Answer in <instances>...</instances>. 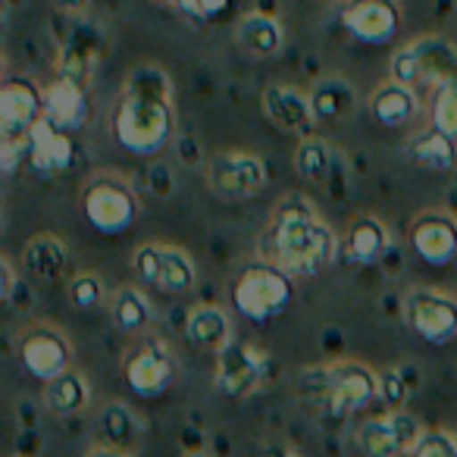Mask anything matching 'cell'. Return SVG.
Here are the masks:
<instances>
[{
    "mask_svg": "<svg viewBox=\"0 0 457 457\" xmlns=\"http://www.w3.org/2000/svg\"><path fill=\"white\" fill-rule=\"evenodd\" d=\"M110 132L122 151L154 157L176 132V88L160 63H138L126 72L113 110Z\"/></svg>",
    "mask_w": 457,
    "mask_h": 457,
    "instance_id": "1",
    "label": "cell"
},
{
    "mask_svg": "<svg viewBox=\"0 0 457 457\" xmlns=\"http://www.w3.org/2000/svg\"><path fill=\"white\" fill-rule=\"evenodd\" d=\"M261 251L267 261L279 263L295 279H313L342 257V238L320 216L311 197L288 191L270 213Z\"/></svg>",
    "mask_w": 457,
    "mask_h": 457,
    "instance_id": "2",
    "label": "cell"
},
{
    "mask_svg": "<svg viewBox=\"0 0 457 457\" xmlns=\"http://www.w3.org/2000/svg\"><path fill=\"white\" fill-rule=\"evenodd\" d=\"M304 398L326 417L361 413L379 401V370L361 357H336L329 363H313L298 373Z\"/></svg>",
    "mask_w": 457,
    "mask_h": 457,
    "instance_id": "3",
    "label": "cell"
},
{
    "mask_svg": "<svg viewBox=\"0 0 457 457\" xmlns=\"http://www.w3.org/2000/svg\"><path fill=\"white\" fill-rule=\"evenodd\" d=\"M292 301L295 276L267 257L245 263L232 282V307L251 323H270L282 317L292 307Z\"/></svg>",
    "mask_w": 457,
    "mask_h": 457,
    "instance_id": "4",
    "label": "cell"
},
{
    "mask_svg": "<svg viewBox=\"0 0 457 457\" xmlns=\"http://www.w3.org/2000/svg\"><path fill=\"white\" fill-rule=\"evenodd\" d=\"M79 204H82L88 226L97 228L101 236H122L135 226L141 213L138 191L116 170H101L85 179Z\"/></svg>",
    "mask_w": 457,
    "mask_h": 457,
    "instance_id": "5",
    "label": "cell"
},
{
    "mask_svg": "<svg viewBox=\"0 0 457 457\" xmlns=\"http://www.w3.org/2000/svg\"><path fill=\"white\" fill-rule=\"evenodd\" d=\"M122 379L141 398H160L179 379V354L163 336L145 332L122 354Z\"/></svg>",
    "mask_w": 457,
    "mask_h": 457,
    "instance_id": "6",
    "label": "cell"
},
{
    "mask_svg": "<svg viewBox=\"0 0 457 457\" xmlns=\"http://www.w3.org/2000/svg\"><path fill=\"white\" fill-rule=\"evenodd\" d=\"M388 76L413 88H436L438 82L457 76V45L445 35H420L395 54Z\"/></svg>",
    "mask_w": 457,
    "mask_h": 457,
    "instance_id": "7",
    "label": "cell"
},
{
    "mask_svg": "<svg viewBox=\"0 0 457 457\" xmlns=\"http://www.w3.org/2000/svg\"><path fill=\"white\" fill-rule=\"evenodd\" d=\"M132 267L145 286L163 295H188L197 286L195 257L170 242H141L132 254Z\"/></svg>",
    "mask_w": 457,
    "mask_h": 457,
    "instance_id": "8",
    "label": "cell"
},
{
    "mask_svg": "<svg viewBox=\"0 0 457 457\" xmlns=\"http://www.w3.org/2000/svg\"><path fill=\"white\" fill-rule=\"evenodd\" d=\"M16 351H20L22 370L38 382H47L70 370L72 354H76L66 329L51 320H32L22 326L16 336Z\"/></svg>",
    "mask_w": 457,
    "mask_h": 457,
    "instance_id": "9",
    "label": "cell"
},
{
    "mask_svg": "<svg viewBox=\"0 0 457 457\" xmlns=\"http://www.w3.org/2000/svg\"><path fill=\"white\" fill-rule=\"evenodd\" d=\"M404 323L413 336H420L429 345H448L457 338V295L448 288L417 286L401 301Z\"/></svg>",
    "mask_w": 457,
    "mask_h": 457,
    "instance_id": "10",
    "label": "cell"
},
{
    "mask_svg": "<svg viewBox=\"0 0 457 457\" xmlns=\"http://www.w3.org/2000/svg\"><path fill=\"white\" fill-rule=\"evenodd\" d=\"M270 376V357L251 342H228L216 351L213 388L222 398L242 401L263 388Z\"/></svg>",
    "mask_w": 457,
    "mask_h": 457,
    "instance_id": "11",
    "label": "cell"
},
{
    "mask_svg": "<svg viewBox=\"0 0 457 457\" xmlns=\"http://www.w3.org/2000/svg\"><path fill=\"white\" fill-rule=\"evenodd\" d=\"M267 163L254 151H222L207 163V185L222 201H248L267 188Z\"/></svg>",
    "mask_w": 457,
    "mask_h": 457,
    "instance_id": "12",
    "label": "cell"
},
{
    "mask_svg": "<svg viewBox=\"0 0 457 457\" xmlns=\"http://www.w3.org/2000/svg\"><path fill=\"white\" fill-rule=\"evenodd\" d=\"M423 432V420L413 417L407 407H401V411L386 407L376 417L363 420L361 429H357V442L367 451V457H411Z\"/></svg>",
    "mask_w": 457,
    "mask_h": 457,
    "instance_id": "13",
    "label": "cell"
},
{
    "mask_svg": "<svg viewBox=\"0 0 457 457\" xmlns=\"http://www.w3.org/2000/svg\"><path fill=\"white\" fill-rule=\"evenodd\" d=\"M407 245L426 267H448L457 261V216L448 210H423L407 226Z\"/></svg>",
    "mask_w": 457,
    "mask_h": 457,
    "instance_id": "14",
    "label": "cell"
},
{
    "mask_svg": "<svg viewBox=\"0 0 457 457\" xmlns=\"http://www.w3.org/2000/svg\"><path fill=\"white\" fill-rule=\"evenodd\" d=\"M41 120H45V91L32 79H4L0 85V138H32Z\"/></svg>",
    "mask_w": 457,
    "mask_h": 457,
    "instance_id": "15",
    "label": "cell"
},
{
    "mask_svg": "<svg viewBox=\"0 0 457 457\" xmlns=\"http://www.w3.org/2000/svg\"><path fill=\"white\" fill-rule=\"evenodd\" d=\"M401 4L398 0H345L342 26L361 45H386L401 29Z\"/></svg>",
    "mask_w": 457,
    "mask_h": 457,
    "instance_id": "16",
    "label": "cell"
},
{
    "mask_svg": "<svg viewBox=\"0 0 457 457\" xmlns=\"http://www.w3.org/2000/svg\"><path fill=\"white\" fill-rule=\"evenodd\" d=\"M392 251V228L376 213H357L342 238V261L351 267L379 263Z\"/></svg>",
    "mask_w": 457,
    "mask_h": 457,
    "instance_id": "17",
    "label": "cell"
},
{
    "mask_svg": "<svg viewBox=\"0 0 457 457\" xmlns=\"http://www.w3.org/2000/svg\"><path fill=\"white\" fill-rule=\"evenodd\" d=\"M261 104H263L267 120L288 135L307 138V135L313 132V126H317L311 95H301V91L292 88V85H267Z\"/></svg>",
    "mask_w": 457,
    "mask_h": 457,
    "instance_id": "18",
    "label": "cell"
},
{
    "mask_svg": "<svg viewBox=\"0 0 457 457\" xmlns=\"http://www.w3.org/2000/svg\"><path fill=\"white\" fill-rule=\"evenodd\" d=\"M292 166L304 182L311 185H326L332 188L336 182L348 179V163H345V154L336 145H329L326 138L317 135H307L301 138V145L292 154Z\"/></svg>",
    "mask_w": 457,
    "mask_h": 457,
    "instance_id": "19",
    "label": "cell"
},
{
    "mask_svg": "<svg viewBox=\"0 0 457 457\" xmlns=\"http://www.w3.org/2000/svg\"><path fill=\"white\" fill-rule=\"evenodd\" d=\"M45 120L76 135L88 122V88L66 76H54L45 88Z\"/></svg>",
    "mask_w": 457,
    "mask_h": 457,
    "instance_id": "20",
    "label": "cell"
},
{
    "mask_svg": "<svg viewBox=\"0 0 457 457\" xmlns=\"http://www.w3.org/2000/svg\"><path fill=\"white\" fill-rule=\"evenodd\" d=\"M22 267L38 282H60L72 270V251L57 232H38L22 248Z\"/></svg>",
    "mask_w": 457,
    "mask_h": 457,
    "instance_id": "21",
    "label": "cell"
},
{
    "mask_svg": "<svg viewBox=\"0 0 457 457\" xmlns=\"http://www.w3.org/2000/svg\"><path fill=\"white\" fill-rule=\"evenodd\" d=\"M101 57H104V45L97 38V32H91V26H79L72 29L63 51H60L57 76H66L82 85V88H91V79H95Z\"/></svg>",
    "mask_w": 457,
    "mask_h": 457,
    "instance_id": "22",
    "label": "cell"
},
{
    "mask_svg": "<svg viewBox=\"0 0 457 457\" xmlns=\"http://www.w3.org/2000/svg\"><path fill=\"white\" fill-rule=\"evenodd\" d=\"M76 160V145L72 135L57 129L54 122L41 120L32 132V154H29V166L41 176H60L66 172Z\"/></svg>",
    "mask_w": 457,
    "mask_h": 457,
    "instance_id": "23",
    "label": "cell"
},
{
    "mask_svg": "<svg viewBox=\"0 0 457 457\" xmlns=\"http://www.w3.org/2000/svg\"><path fill=\"white\" fill-rule=\"evenodd\" d=\"M41 404L47 407V413H54V417H60V420L85 413L91 404L88 376L79 367H70L60 376H54V379L41 382Z\"/></svg>",
    "mask_w": 457,
    "mask_h": 457,
    "instance_id": "24",
    "label": "cell"
},
{
    "mask_svg": "<svg viewBox=\"0 0 457 457\" xmlns=\"http://www.w3.org/2000/svg\"><path fill=\"white\" fill-rule=\"evenodd\" d=\"M107 313H110L113 329L129 338L145 336V332H151V326H154V304L141 286L113 288V292H110V301H107Z\"/></svg>",
    "mask_w": 457,
    "mask_h": 457,
    "instance_id": "25",
    "label": "cell"
},
{
    "mask_svg": "<svg viewBox=\"0 0 457 457\" xmlns=\"http://www.w3.org/2000/svg\"><path fill=\"white\" fill-rule=\"evenodd\" d=\"M236 45L254 60H273L286 47V29L270 13H245L236 26Z\"/></svg>",
    "mask_w": 457,
    "mask_h": 457,
    "instance_id": "26",
    "label": "cell"
},
{
    "mask_svg": "<svg viewBox=\"0 0 457 457\" xmlns=\"http://www.w3.org/2000/svg\"><path fill=\"white\" fill-rule=\"evenodd\" d=\"M370 113L379 126L386 129H404L420 113V97L413 85H404L388 76L379 88L370 95Z\"/></svg>",
    "mask_w": 457,
    "mask_h": 457,
    "instance_id": "27",
    "label": "cell"
},
{
    "mask_svg": "<svg viewBox=\"0 0 457 457\" xmlns=\"http://www.w3.org/2000/svg\"><path fill=\"white\" fill-rule=\"evenodd\" d=\"M404 154L411 163L423 166L432 172H451L457 170V138L445 135L442 129H436L429 122V129H420L407 138Z\"/></svg>",
    "mask_w": 457,
    "mask_h": 457,
    "instance_id": "28",
    "label": "cell"
},
{
    "mask_svg": "<svg viewBox=\"0 0 457 457\" xmlns=\"http://www.w3.org/2000/svg\"><path fill=\"white\" fill-rule=\"evenodd\" d=\"M307 95H311L317 122H345L357 113V91L345 76L317 79Z\"/></svg>",
    "mask_w": 457,
    "mask_h": 457,
    "instance_id": "29",
    "label": "cell"
},
{
    "mask_svg": "<svg viewBox=\"0 0 457 457\" xmlns=\"http://www.w3.org/2000/svg\"><path fill=\"white\" fill-rule=\"evenodd\" d=\"M185 338L201 351H220L222 345L232 342V320L226 307L220 304H197L188 311L185 320Z\"/></svg>",
    "mask_w": 457,
    "mask_h": 457,
    "instance_id": "30",
    "label": "cell"
},
{
    "mask_svg": "<svg viewBox=\"0 0 457 457\" xmlns=\"http://www.w3.org/2000/svg\"><path fill=\"white\" fill-rule=\"evenodd\" d=\"M97 436H101V442L116 445V448L135 454V448L145 438V423H141V417L126 401H107L101 417H97Z\"/></svg>",
    "mask_w": 457,
    "mask_h": 457,
    "instance_id": "31",
    "label": "cell"
},
{
    "mask_svg": "<svg viewBox=\"0 0 457 457\" xmlns=\"http://www.w3.org/2000/svg\"><path fill=\"white\" fill-rule=\"evenodd\" d=\"M429 122L445 135L457 138V76L445 79L432 88L429 97Z\"/></svg>",
    "mask_w": 457,
    "mask_h": 457,
    "instance_id": "32",
    "label": "cell"
},
{
    "mask_svg": "<svg viewBox=\"0 0 457 457\" xmlns=\"http://www.w3.org/2000/svg\"><path fill=\"white\" fill-rule=\"evenodd\" d=\"M66 298L76 311H95V307L107 304L110 292H107V282L101 279L97 273L91 270H82V273L70 276V286H66Z\"/></svg>",
    "mask_w": 457,
    "mask_h": 457,
    "instance_id": "33",
    "label": "cell"
},
{
    "mask_svg": "<svg viewBox=\"0 0 457 457\" xmlns=\"http://www.w3.org/2000/svg\"><path fill=\"white\" fill-rule=\"evenodd\" d=\"M407 398H411V386L404 379V370L401 367H388L379 370V401L388 407V411H401L407 407Z\"/></svg>",
    "mask_w": 457,
    "mask_h": 457,
    "instance_id": "34",
    "label": "cell"
},
{
    "mask_svg": "<svg viewBox=\"0 0 457 457\" xmlns=\"http://www.w3.org/2000/svg\"><path fill=\"white\" fill-rule=\"evenodd\" d=\"M411 457H457V436L442 429V426H432V429L423 432Z\"/></svg>",
    "mask_w": 457,
    "mask_h": 457,
    "instance_id": "35",
    "label": "cell"
},
{
    "mask_svg": "<svg viewBox=\"0 0 457 457\" xmlns=\"http://www.w3.org/2000/svg\"><path fill=\"white\" fill-rule=\"evenodd\" d=\"M232 4L236 0H195V13L197 20H220V16H226L228 10H232Z\"/></svg>",
    "mask_w": 457,
    "mask_h": 457,
    "instance_id": "36",
    "label": "cell"
},
{
    "mask_svg": "<svg viewBox=\"0 0 457 457\" xmlns=\"http://www.w3.org/2000/svg\"><path fill=\"white\" fill-rule=\"evenodd\" d=\"M16 295V270L7 254L0 257V298L10 301Z\"/></svg>",
    "mask_w": 457,
    "mask_h": 457,
    "instance_id": "37",
    "label": "cell"
},
{
    "mask_svg": "<svg viewBox=\"0 0 457 457\" xmlns=\"http://www.w3.org/2000/svg\"><path fill=\"white\" fill-rule=\"evenodd\" d=\"M85 457H135L132 451H122L116 445H107V442H97L95 448L85 451Z\"/></svg>",
    "mask_w": 457,
    "mask_h": 457,
    "instance_id": "38",
    "label": "cell"
},
{
    "mask_svg": "<svg viewBox=\"0 0 457 457\" xmlns=\"http://www.w3.org/2000/svg\"><path fill=\"white\" fill-rule=\"evenodd\" d=\"M257 457H301V454L292 448V445H286V442H273V445H263V448L257 451Z\"/></svg>",
    "mask_w": 457,
    "mask_h": 457,
    "instance_id": "39",
    "label": "cell"
},
{
    "mask_svg": "<svg viewBox=\"0 0 457 457\" xmlns=\"http://www.w3.org/2000/svg\"><path fill=\"white\" fill-rule=\"evenodd\" d=\"M51 4L60 10V13H66V16H82L85 10H88L91 0H51Z\"/></svg>",
    "mask_w": 457,
    "mask_h": 457,
    "instance_id": "40",
    "label": "cell"
},
{
    "mask_svg": "<svg viewBox=\"0 0 457 457\" xmlns=\"http://www.w3.org/2000/svg\"><path fill=\"white\" fill-rule=\"evenodd\" d=\"M157 7H166V10H182V13H195V0H151Z\"/></svg>",
    "mask_w": 457,
    "mask_h": 457,
    "instance_id": "41",
    "label": "cell"
},
{
    "mask_svg": "<svg viewBox=\"0 0 457 457\" xmlns=\"http://www.w3.org/2000/svg\"><path fill=\"white\" fill-rule=\"evenodd\" d=\"M185 457H210V454H207V451H188Z\"/></svg>",
    "mask_w": 457,
    "mask_h": 457,
    "instance_id": "42",
    "label": "cell"
},
{
    "mask_svg": "<svg viewBox=\"0 0 457 457\" xmlns=\"http://www.w3.org/2000/svg\"><path fill=\"white\" fill-rule=\"evenodd\" d=\"M317 4H336V0H317Z\"/></svg>",
    "mask_w": 457,
    "mask_h": 457,
    "instance_id": "43",
    "label": "cell"
},
{
    "mask_svg": "<svg viewBox=\"0 0 457 457\" xmlns=\"http://www.w3.org/2000/svg\"><path fill=\"white\" fill-rule=\"evenodd\" d=\"M16 457H26V454H16Z\"/></svg>",
    "mask_w": 457,
    "mask_h": 457,
    "instance_id": "44",
    "label": "cell"
}]
</instances>
